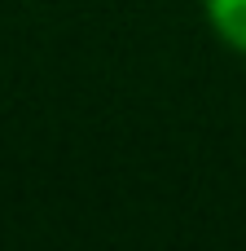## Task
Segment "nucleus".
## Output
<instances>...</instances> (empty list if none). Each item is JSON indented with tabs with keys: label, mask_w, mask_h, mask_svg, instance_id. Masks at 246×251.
<instances>
[{
	"label": "nucleus",
	"mask_w": 246,
	"mask_h": 251,
	"mask_svg": "<svg viewBox=\"0 0 246 251\" xmlns=\"http://www.w3.org/2000/svg\"><path fill=\"white\" fill-rule=\"evenodd\" d=\"M202 9H207V22L216 26V35L229 49L246 53V0H202Z\"/></svg>",
	"instance_id": "obj_1"
}]
</instances>
